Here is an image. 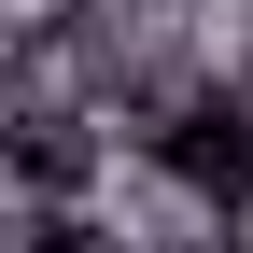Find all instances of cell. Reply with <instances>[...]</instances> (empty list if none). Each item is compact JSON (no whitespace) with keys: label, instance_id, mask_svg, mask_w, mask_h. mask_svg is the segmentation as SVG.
Returning <instances> with one entry per match:
<instances>
[{"label":"cell","instance_id":"3957f363","mask_svg":"<svg viewBox=\"0 0 253 253\" xmlns=\"http://www.w3.org/2000/svg\"><path fill=\"white\" fill-rule=\"evenodd\" d=\"M183 253H239V239H183Z\"/></svg>","mask_w":253,"mask_h":253},{"label":"cell","instance_id":"6da1fadb","mask_svg":"<svg viewBox=\"0 0 253 253\" xmlns=\"http://www.w3.org/2000/svg\"><path fill=\"white\" fill-rule=\"evenodd\" d=\"M155 169H169V197L197 211V225H239V211H253V99H239V84L169 99V126H155Z\"/></svg>","mask_w":253,"mask_h":253},{"label":"cell","instance_id":"7a4b0ae2","mask_svg":"<svg viewBox=\"0 0 253 253\" xmlns=\"http://www.w3.org/2000/svg\"><path fill=\"white\" fill-rule=\"evenodd\" d=\"M14 253H126V239L99 225V211H28V225H14Z\"/></svg>","mask_w":253,"mask_h":253}]
</instances>
